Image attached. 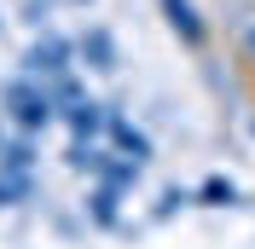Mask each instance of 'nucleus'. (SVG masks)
<instances>
[{
    "instance_id": "obj_1",
    "label": "nucleus",
    "mask_w": 255,
    "mask_h": 249,
    "mask_svg": "<svg viewBox=\"0 0 255 249\" xmlns=\"http://www.w3.org/2000/svg\"><path fill=\"white\" fill-rule=\"evenodd\" d=\"M0 99H6L12 122L23 127V133H41V127L58 122V99H52L47 87H35V81H6V87H0Z\"/></svg>"
},
{
    "instance_id": "obj_2",
    "label": "nucleus",
    "mask_w": 255,
    "mask_h": 249,
    "mask_svg": "<svg viewBox=\"0 0 255 249\" xmlns=\"http://www.w3.org/2000/svg\"><path fill=\"white\" fill-rule=\"evenodd\" d=\"M70 58H76V47H70L64 35H47V41H35V47H29L23 70H29V76H70Z\"/></svg>"
},
{
    "instance_id": "obj_3",
    "label": "nucleus",
    "mask_w": 255,
    "mask_h": 249,
    "mask_svg": "<svg viewBox=\"0 0 255 249\" xmlns=\"http://www.w3.org/2000/svg\"><path fill=\"white\" fill-rule=\"evenodd\" d=\"M76 52L93 64V70H111V64H116V47H111V35H105V29H87V35L76 41Z\"/></svg>"
}]
</instances>
